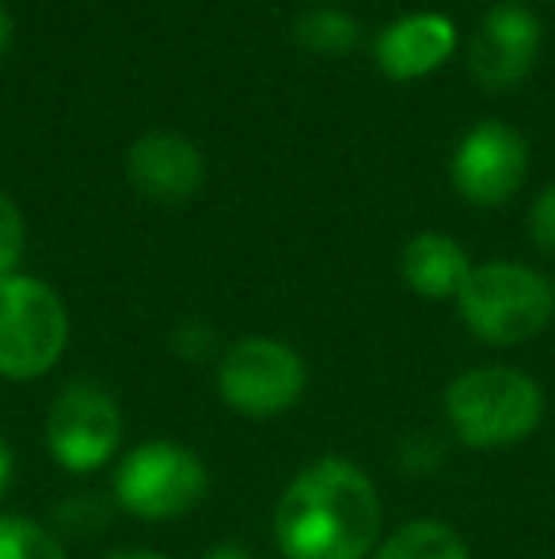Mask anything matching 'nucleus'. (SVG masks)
Wrapping results in <instances>:
<instances>
[{
  "label": "nucleus",
  "mask_w": 555,
  "mask_h": 559,
  "mask_svg": "<svg viewBox=\"0 0 555 559\" xmlns=\"http://www.w3.org/2000/svg\"><path fill=\"white\" fill-rule=\"evenodd\" d=\"M122 407L104 384L73 381L53 396L46 415V445L69 472H96L122 445Z\"/></svg>",
  "instance_id": "obj_7"
},
{
  "label": "nucleus",
  "mask_w": 555,
  "mask_h": 559,
  "mask_svg": "<svg viewBox=\"0 0 555 559\" xmlns=\"http://www.w3.org/2000/svg\"><path fill=\"white\" fill-rule=\"evenodd\" d=\"M8 46H12V15H8L4 4H0V58L8 53Z\"/></svg>",
  "instance_id": "obj_21"
},
{
  "label": "nucleus",
  "mask_w": 555,
  "mask_h": 559,
  "mask_svg": "<svg viewBox=\"0 0 555 559\" xmlns=\"http://www.w3.org/2000/svg\"><path fill=\"white\" fill-rule=\"evenodd\" d=\"M526 138L503 122H480L475 130H468L449 164L453 187L472 206H503L526 183Z\"/></svg>",
  "instance_id": "obj_8"
},
{
  "label": "nucleus",
  "mask_w": 555,
  "mask_h": 559,
  "mask_svg": "<svg viewBox=\"0 0 555 559\" xmlns=\"http://www.w3.org/2000/svg\"><path fill=\"white\" fill-rule=\"evenodd\" d=\"M373 559H472V552L453 525L437 518H419V522L400 525Z\"/></svg>",
  "instance_id": "obj_13"
},
{
  "label": "nucleus",
  "mask_w": 555,
  "mask_h": 559,
  "mask_svg": "<svg viewBox=\"0 0 555 559\" xmlns=\"http://www.w3.org/2000/svg\"><path fill=\"white\" fill-rule=\"evenodd\" d=\"M468 332L491 346L529 343L552 324L555 286L548 274L521 263L472 266L457 297Z\"/></svg>",
  "instance_id": "obj_3"
},
{
  "label": "nucleus",
  "mask_w": 555,
  "mask_h": 559,
  "mask_svg": "<svg viewBox=\"0 0 555 559\" xmlns=\"http://www.w3.org/2000/svg\"><path fill=\"white\" fill-rule=\"evenodd\" d=\"M457 46L453 20L442 12H411L377 38V61L393 81H419L445 66Z\"/></svg>",
  "instance_id": "obj_11"
},
{
  "label": "nucleus",
  "mask_w": 555,
  "mask_h": 559,
  "mask_svg": "<svg viewBox=\"0 0 555 559\" xmlns=\"http://www.w3.org/2000/svg\"><path fill=\"white\" fill-rule=\"evenodd\" d=\"M209 468L179 442L134 445L114 468V499L141 522H176L206 502Z\"/></svg>",
  "instance_id": "obj_4"
},
{
  "label": "nucleus",
  "mask_w": 555,
  "mask_h": 559,
  "mask_svg": "<svg viewBox=\"0 0 555 559\" xmlns=\"http://www.w3.org/2000/svg\"><path fill=\"white\" fill-rule=\"evenodd\" d=\"M0 559H65V548L46 525L23 514H0Z\"/></svg>",
  "instance_id": "obj_15"
},
{
  "label": "nucleus",
  "mask_w": 555,
  "mask_h": 559,
  "mask_svg": "<svg viewBox=\"0 0 555 559\" xmlns=\"http://www.w3.org/2000/svg\"><path fill=\"white\" fill-rule=\"evenodd\" d=\"M12 476H15V456H12V445L0 438V495L12 487Z\"/></svg>",
  "instance_id": "obj_20"
},
{
  "label": "nucleus",
  "mask_w": 555,
  "mask_h": 559,
  "mask_svg": "<svg viewBox=\"0 0 555 559\" xmlns=\"http://www.w3.org/2000/svg\"><path fill=\"white\" fill-rule=\"evenodd\" d=\"M209 343H214V335H209L206 324H183L176 332V350L186 354V358H202V354H209Z\"/></svg>",
  "instance_id": "obj_18"
},
{
  "label": "nucleus",
  "mask_w": 555,
  "mask_h": 559,
  "mask_svg": "<svg viewBox=\"0 0 555 559\" xmlns=\"http://www.w3.org/2000/svg\"><path fill=\"white\" fill-rule=\"evenodd\" d=\"M104 559H168V556L148 552V548H122V552H111V556H104Z\"/></svg>",
  "instance_id": "obj_22"
},
{
  "label": "nucleus",
  "mask_w": 555,
  "mask_h": 559,
  "mask_svg": "<svg viewBox=\"0 0 555 559\" xmlns=\"http://www.w3.org/2000/svg\"><path fill=\"white\" fill-rule=\"evenodd\" d=\"M377 537V487L347 456L312 461L278 499L275 540L286 559H365Z\"/></svg>",
  "instance_id": "obj_1"
},
{
  "label": "nucleus",
  "mask_w": 555,
  "mask_h": 559,
  "mask_svg": "<svg viewBox=\"0 0 555 559\" xmlns=\"http://www.w3.org/2000/svg\"><path fill=\"white\" fill-rule=\"evenodd\" d=\"M449 430L472 449H506L536 435L544 423V392L510 366H480L445 389Z\"/></svg>",
  "instance_id": "obj_2"
},
{
  "label": "nucleus",
  "mask_w": 555,
  "mask_h": 559,
  "mask_svg": "<svg viewBox=\"0 0 555 559\" xmlns=\"http://www.w3.org/2000/svg\"><path fill=\"white\" fill-rule=\"evenodd\" d=\"M126 176L148 202L176 206L202 187L206 164H202L198 148L179 133H145L130 145Z\"/></svg>",
  "instance_id": "obj_10"
},
{
  "label": "nucleus",
  "mask_w": 555,
  "mask_h": 559,
  "mask_svg": "<svg viewBox=\"0 0 555 559\" xmlns=\"http://www.w3.org/2000/svg\"><path fill=\"white\" fill-rule=\"evenodd\" d=\"M198 559H255L252 552H248L244 545H237V540H221V545L206 548Z\"/></svg>",
  "instance_id": "obj_19"
},
{
  "label": "nucleus",
  "mask_w": 555,
  "mask_h": 559,
  "mask_svg": "<svg viewBox=\"0 0 555 559\" xmlns=\"http://www.w3.org/2000/svg\"><path fill=\"white\" fill-rule=\"evenodd\" d=\"M23 255V217L8 194H0V282L12 278Z\"/></svg>",
  "instance_id": "obj_16"
},
{
  "label": "nucleus",
  "mask_w": 555,
  "mask_h": 559,
  "mask_svg": "<svg viewBox=\"0 0 555 559\" xmlns=\"http://www.w3.org/2000/svg\"><path fill=\"white\" fill-rule=\"evenodd\" d=\"M293 38L309 53L342 58L358 46V23L339 8H309L293 20Z\"/></svg>",
  "instance_id": "obj_14"
},
{
  "label": "nucleus",
  "mask_w": 555,
  "mask_h": 559,
  "mask_svg": "<svg viewBox=\"0 0 555 559\" xmlns=\"http://www.w3.org/2000/svg\"><path fill=\"white\" fill-rule=\"evenodd\" d=\"M69 346V312L46 282L12 274L0 282V377L35 381Z\"/></svg>",
  "instance_id": "obj_5"
},
{
  "label": "nucleus",
  "mask_w": 555,
  "mask_h": 559,
  "mask_svg": "<svg viewBox=\"0 0 555 559\" xmlns=\"http://www.w3.org/2000/svg\"><path fill=\"white\" fill-rule=\"evenodd\" d=\"M529 228H533L536 248L548 259H555V183L544 187L541 199L533 202V214H529Z\"/></svg>",
  "instance_id": "obj_17"
},
{
  "label": "nucleus",
  "mask_w": 555,
  "mask_h": 559,
  "mask_svg": "<svg viewBox=\"0 0 555 559\" xmlns=\"http://www.w3.org/2000/svg\"><path fill=\"white\" fill-rule=\"evenodd\" d=\"M400 271H403V282H408L419 297L445 301V297H460L468 274H472V263H468V251L460 248L453 236L419 233L415 240L403 248Z\"/></svg>",
  "instance_id": "obj_12"
},
{
  "label": "nucleus",
  "mask_w": 555,
  "mask_h": 559,
  "mask_svg": "<svg viewBox=\"0 0 555 559\" xmlns=\"http://www.w3.org/2000/svg\"><path fill=\"white\" fill-rule=\"evenodd\" d=\"M536 50H541V20L518 0H506V4H495L480 20V27L472 35L468 66H472L475 81L483 88L503 92L526 81L536 61Z\"/></svg>",
  "instance_id": "obj_9"
},
{
  "label": "nucleus",
  "mask_w": 555,
  "mask_h": 559,
  "mask_svg": "<svg viewBox=\"0 0 555 559\" xmlns=\"http://www.w3.org/2000/svg\"><path fill=\"white\" fill-rule=\"evenodd\" d=\"M304 384H309V369L301 354L267 335L237 338L217 366L221 400L248 419H275L293 412L297 400L304 396Z\"/></svg>",
  "instance_id": "obj_6"
}]
</instances>
